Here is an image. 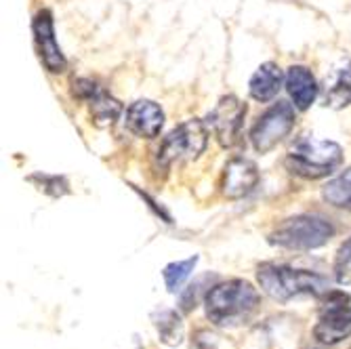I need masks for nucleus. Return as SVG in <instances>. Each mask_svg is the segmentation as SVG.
<instances>
[{"label": "nucleus", "instance_id": "1", "mask_svg": "<svg viewBox=\"0 0 351 349\" xmlns=\"http://www.w3.org/2000/svg\"><path fill=\"white\" fill-rule=\"evenodd\" d=\"M261 297L250 282L234 278L228 282H219L208 289L204 297L206 318L215 326H238L244 324L254 309L259 307Z\"/></svg>", "mask_w": 351, "mask_h": 349}, {"label": "nucleus", "instance_id": "2", "mask_svg": "<svg viewBox=\"0 0 351 349\" xmlns=\"http://www.w3.org/2000/svg\"><path fill=\"white\" fill-rule=\"evenodd\" d=\"M257 280L259 287L280 303H289L291 299L301 295L324 297L332 291L326 276L278 263H261L257 269Z\"/></svg>", "mask_w": 351, "mask_h": 349}, {"label": "nucleus", "instance_id": "3", "mask_svg": "<svg viewBox=\"0 0 351 349\" xmlns=\"http://www.w3.org/2000/svg\"><path fill=\"white\" fill-rule=\"evenodd\" d=\"M343 163V147L311 135L299 137L286 154V169L303 179H324Z\"/></svg>", "mask_w": 351, "mask_h": 349}, {"label": "nucleus", "instance_id": "4", "mask_svg": "<svg viewBox=\"0 0 351 349\" xmlns=\"http://www.w3.org/2000/svg\"><path fill=\"white\" fill-rule=\"evenodd\" d=\"M335 236V226L322 215H297L284 219L269 234V242L289 250H313Z\"/></svg>", "mask_w": 351, "mask_h": 349}, {"label": "nucleus", "instance_id": "5", "mask_svg": "<svg viewBox=\"0 0 351 349\" xmlns=\"http://www.w3.org/2000/svg\"><path fill=\"white\" fill-rule=\"evenodd\" d=\"M208 143V126L202 120H187L173 129L158 147L156 163L158 167L169 169L175 163L196 160L206 149Z\"/></svg>", "mask_w": 351, "mask_h": 349}, {"label": "nucleus", "instance_id": "6", "mask_svg": "<svg viewBox=\"0 0 351 349\" xmlns=\"http://www.w3.org/2000/svg\"><path fill=\"white\" fill-rule=\"evenodd\" d=\"M297 122V112L291 104L278 101L271 108H267L254 122L250 129V143L259 154L271 152L278 143H282L291 135Z\"/></svg>", "mask_w": 351, "mask_h": 349}, {"label": "nucleus", "instance_id": "7", "mask_svg": "<svg viewBox=\"0 0 351 349\" xmlns=\"http://www.w3.org/2000/svg\"><path fill=\"white\" fill-rule=\"evenodd\" d=\"M326 305L320 311V320L313 326V337L322 345H337L351 337V305L349 295L330 291L324 295Z\"/></svg>", "mask_w": 351, "mask_h": 349}, {"label": "nucleus", "instance_id": "8", "mask_svg": "<svg viewBox=\"0 0 351 349\" xmlns=\"http://www.w3.org/2000/svg\"><path fill=\"white\" fill-rule=\"evenodd\" d=\"M244 118H246V104H242L234 95H228V97H221L215 110L208 114L206 126L223 147H234L242 137Z\"/></svg>", "mask_w": 351, "mask_h": 349}, {"label": "nucleus", "instance_id": "9", "mask_svg": "<svg viewBox=\"0 0 351 349\" xmlns=\"http://www.w3.org/2000/svg\"><path fill=\"white\" fill-rule=\"evenodd\" d=\"M74 95L78 99L88 104L90 116H93V120L97 126H110L122 114L120 101L114 99L110 93H106L101 86H97L93 80H86V78L74 80Z\"/></svg>", "mask_w": 351, "mask_h": 349}, {"label": "nucleus", "instance_id": "10", "mask_svg": "<svg viewBox=\"0 0 351 349\" xmlns=\"http://www.w3.org/2000/svg\"><path fill=\"white\" fill-rule=\"evenodd\" d=\"M32 29H34V43H36V51L40 61L45 63V68L53 74H59L66 70V57H63L57 38H55V23H53V15L51 11H40L34 17V23H32Z\"/></svg>", "mask_w": 351, "mask_h": 349}, {"label": "nucleus", "instance_id": "11", "mask_svg": "<svg viewBox=\"0 0 351 349\" xmlns=\"http://www.w3.org/2000/svg\"><path fill=\"white\" fill-rule=\"evenodd\" d=\"M259 183V169L252 160L244 156H236L226 165V171H223V179H221V189L223 196L230 200H238L248 196L254 187Z\"/></svg>", "mask_w": 351, "mask_h": 349}, {"label": "nucleus", "instance_id": "12", "mask_svg": "<svg viewBox=\"0 0 351 349\" xmlns=\"http://www.w3.org/2000/svg\"><path fill=\"white\" fill-rule=\"evenodd\" d=\"M124 122H126V129H129L135 137L156 139L165 126V112L160 106L149 99H139L126 110Z\"/></svg>", "mask_w": 351, "mask_h": 349}, {"label": "nucleus", "instance_id": "13", "mask_svg": "<svg viewBox=\"0 0 351 349\" xmlns=\"http://www.w3.org/2000/svg\"><path fill=\"white\" fill-rule=\"evenodd\" d=\"M286 91H289L297 110H307L315 101L320 88H317L311 70H307L305 66H293L286 72Z\"/></svg>", "mask_w": 351, "mask_h": 349}, {"label": "nucleus", "instance_id": "14", "mask_svg": "<svg viewBox=\"0 0 351 349\" xmlns=\"http://www.w3.org/2000/svg\"><path fill=\"white\" fill-rule=\"evenodd\" d=\"M282 82H284L282 70L276 66V63L267 61V63H263V66H259V70L252 74V78L248 82L250 97L259 104H267L280 93Z\"/></svg>", "mask_w": 351, "mask_h": 349}, {"label": "nucleus", "instance_id": "15", "mask_svg": "<svg viewBox=\"0 0 351 349\" xmlns=\"http://www.w3.org/2000/svg\"><path fill=\"white\" fill-rule=\"evenodd\" d=\"M349 104H351V59L341 63L330 74L324 88V106L341 110L347 108Z\"/></svg>", "mask_w": 351, "mask_h": 349}, {"label": "nucleus", "instance_id": "16", "mask_svg": "<svg viewBox=\"0 0 351 349\" xmlns=\"http://www.w3.org/2000/svg\"><path fill=\"white\" fill-rule=\"evenodd\" d=\"M322 196L328 204L351 210V167L324 185Z\"/></svg>", "mask_w": 351, "mask_h": 349}, {"label": "nucleus", "instance_id": "17", "mask_svg": "<svg viewBox=\"0 0 351 349\" xmlns=\"http://www.w3.org/2000/svg\"><path fill=\"white\" fill-rule=\"evenodd\" d=\"M154 326L160 335V339L167 345H179L183 341V322L177 315V311L162 309L160 313L154 315Z\"/></svg>", "mask_w": 351, "mask_h": 349}, {"label": "nucleus", "instance_id": "18", "mask_svg": "<svg viewBox=\"0 0 351 349\" xmlns=\"http://www.w3.org/2000/svg\"><path fill=\"white\" fill-rule=\"evenodd\" d=\"M196 263H198V255L189 257V259H185V261H175V263H169V265L165 267V272H162V278H165L167 289H169L171 293H177V291H181L183 282H185V280L191 276V272H194Z\"/></svg>", "mask_w": 351, "mask_h": 349}, {"label": "nucleus", "instance_id": "19", "mask_svg": "<svg viewBox=\"0 0 351 349\" xmlns=\"http://www.w3.org/2000/svg\"><path fill=\"white\" fill-rule=\"evenodd\" d=\"M335 278L339 284H351V238L341 244L335 257Z\"/></svg>", "mask_w": 351, "mask_h": 349}, {"label": "nucleus", "instance_id": "20", "mask_svg": "<svg viewBox=\"0 0 351 349\" xmlns=\"http://www.w3.org/2000/svg\"><path fill=\"white\" fill-rule=\"evenodd\" d=\"M210 280H213L210 274H208V276H202V278H198L194 284H189V287L181 293V297H179V307H181L183 313H189L191 309H194V307L198 305V299H200V295H202V291H204V284L210 282Z\"/></svg>", "mask_w": 351, "mask_h": 349}, {"label": "nucleus", "instance_id": "21", "mask_svg": "<svg viewBox=\"0 0 351 349\" xmlns=\"http://www.w3.org/2000/svg\"><path fill=\"white\" fill-rule=\"evenodd\" d=\"M32 181H38L40 183V189H45L47 194L51 196H63L68 194V181L63 177H51V175H34Z\"/></svg>", "mask_w": 351, "mask_h": 349}]
</instances>
